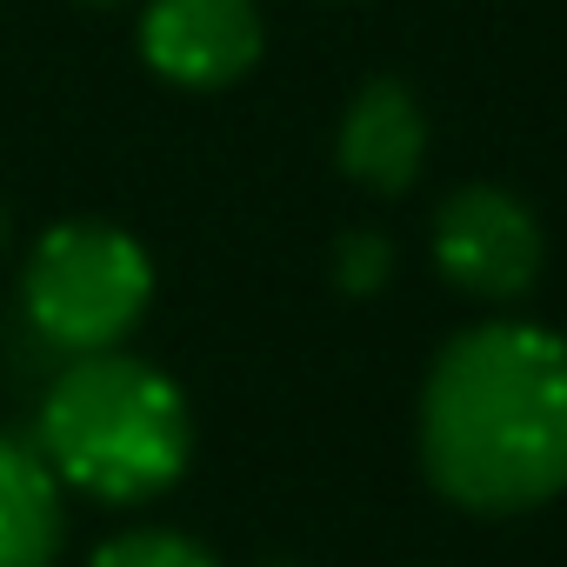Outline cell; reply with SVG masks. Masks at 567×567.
<instances>
[{"mask_svg":"<svg viewBox=\"0 0 567 567\" xmlns=\"http://www.w3.org/2000/svg\"><path fill=\"white\" fill-rule=\"evenodd\" d=\"M427 481L474 514H520L567 487V341L494 321L427 374L421 394Z\"/></svg>","mask_w":567,"mask_h":567,"instance_id":"1","label":"cell"},{"mask_svg":"<svg viewBox=\"0 0 567 567\" xmlns=\"http://www.w3.org/2000/svg\"><path fill=\"white\" fill-rule=\"evenodd\" d=\"M28 441L68 494L134 507L167 494L187 474L194 414H187V394L154 361L107 348V354H74L48 381Z\"/></svg>","mask_w":567,"mask_h":567,"instance_id":"2","label":"cell"},{"mask_svg":"<svg viewBox=\"0 0 567 567\" xmlns=\"http://www.w3.org/2000/svg\"><path fill=\"white\" fill-rule=\"evenodd\" d=\"M154 301V260L114 220H54L21 267V315L28 328L74 354L121 348Z\"/></svg>","mask_w":567,"mask_h":567,"instance_id":"3","label":"cell"},{"mask_svg":"<svg viewBox=\"0 0 567 567\" xmlns=\"http://www.w3.org/2000/svg\"><path fill=\"white\" fill-rule=\"evenodd\" d=\"M434 260L447 267L454 288L507 301V295L534 288V274H540V227L514 194L461 187L434 220Z\"/></svg>","mask_w":567,"mask_h":567,"instance_id":"4","label":"cell"},{"mask_svg":"<svg viewBox=\"0 0 567 567\" xmlns=\"http://www.w3.org/2000/svg\"><path fill=\"white\" fill-rule=\"evenodd\" d=\"M141 61L174 87H227L260 61L254 0H147Z\"/></svg>","mask_w":567,"mask_h":567,"instance_id":"5","label":"cell"},{"mask_svg":"<svg viewBox=\"0 0 567 567\" xmlns=\"http://www.w3.org/2000/svg\"><path fill=\"white\" fill-rule=\"evenodd\" d=\"M68 540V487L28 434L0 427V567H54Z\"/></svg>","mask_w":567,"mask_h":567,"instance_id":"6","label":"cell"},{"mask_svg":"<svg viewBox=\"0 0 567 567\" xmlns=\"http://www.w3.org/2000/svg\"><path fill=\"white\" fill-rule=\"evenodd\" d=\"M421 147H427V127L414 94L401 81H368L341 121V167L374 194H401L421 174Z\"/></svg>","mask_w":567,"mask_h":567,"instance_id":"7","label":"cell"},{"mask_svg":"<svg viewBox=\"0 0 567 567\" xmlns=\"http://www.w3.org/2000/svg\"><path fill=\"white\" fill-rule=\"evenodd\" d=\"M87 567H220L194 534H174V527H134V534H114L94 547Z\"/></svg>","mask_w":567,"mask_h":567,"instance_id":"8","label":"cell"},{"mask_svg":"<svg viewBox=\"0 0 567 567\" xmlns=\"http://www.w3.org/2000/svg\"><path fill=\"white\" fill-rule=\"evenodd\" d=\"M388 240L381 234H348L341 247H334V280H341V288L348 295H374L381 288V280H388Z\"/></svg>","mask_w":567,"mask_h":567,"instance_id":"9","label":"cell"},{"mask_svg":"<svg viewBox=\"0 0 567 567\" xmlns=\"http://www.w3.org/2000/svg\"><path fill=\"white\" fill-rule=\"evenodd\" d=\"M8 247H14V214H8V200H0V260H8Z\"/></svg>","mask_w":567,"mask_h":567,"instance_id":"10","label":"cell"},{"mask_svg":"<svg viewBox=\"0 0 567 567\" xmlns=\"http://www.w3.org/2000/svg\"><path fill=\"white\" fill-rule=\"evenodd\" d=\"M87 8H114V0H87Z\"/></svg>","mask_w":567,"mask_h":567,"instance_id":"11","label":"cell"},{"mask_svg":"<svg viewBox=\"0 0 567 567\" xmlns=\"http://www.w3.org/2000/svg\"><path fill=\"white\" fill-rule=\"evenodd\" d=\"M267 567H295V560H267Z\"/></svg>","mask_w":567,"mask_h":567,"instance_id":"12","label":"cell"}]
</instances>
